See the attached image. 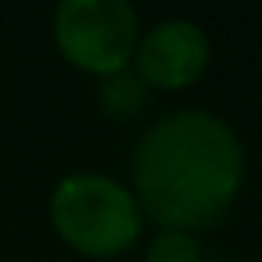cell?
Returning a JSON list of instances; mask_svg holds the SVG:
<instances>
[{
	"instance_id": "1",
	"label": "cell",
	"mask_w": 262,
	"mask_h": 262,
	"mask_svg": "<svg viewBox=\"0 0 262 262\" xmlns=\"http://www.w3.org/2000/svg\"><path fill=\"white\" fill-rule=\"evenodd\" d=\"M244 144L237 129L205 108L155 119L129 158L133 198L158 230H208L226 219L244 187Z\"/></svg>"
},
{
	"instance_id": "2",
	"label": "cell",
	"mask_w": 262,
	"mask_h": 262,
	"mask_svg": "<svg viewBox=\"0 0 262 262\" xmlns=\"http://www.w3.org/2000/svg\"><path fill=\"white\" fill-rule=\"evenodd\" d=\"M51 226L83 258L108 262L137 248L144 212L133 190L104 172H69L51 190Z\"/></svg>"
},
{
	"instance_id": "3",
	"label": "cell",
	"mask_w": 262,
	"mask_h": 262,
	"mask_svg": "<svg viewBox=\"0 0 262 262\" xmlns=\"http://www.w3.org/2000/svg\"><path fill=\"white\" fill-rule=\"evenodd\" d=\"M51 33L58 54L72 69L104 79L129 69L140 18L133 0H58Z\"/></svg>"
},
{
	"instance_id": "4",
	"label": "cell",
	"mask_w": 262,
	"mask_h": 262,
	"mask_svg": "<svg viewBox=\"0 0 262 262\" xmlns=\"http://www.w3.org/2000/svg\"><path fill=\"white\" fill-rule=\"evenodd\" d=\"M212 65V40L190 18H162L140 33L129 69L147 90H187Z\"/></svg>"
},
{
	"instance_id": "5",
	"label": "cell",
	"mask_w": 262,
	"mask_h": 262,
	"mask_svg": "<svg viewBox=\"0 0 262 262\" xmlns=\"http://www.w3.org/2000/svg\"><path fill=\"white\" fill-rule=\"evenodd\" d=\"M97 101H101V108H104L108 119H115V122H129V119L140 115V108H144V101H147V86L137 79L133 69H122V72L101 79V86H97Z\"/></svg>"
},
{
	"instance_id": "6",
	"label": "cell",
	"mask_w": 262,
	"mask_h": 262,
	"mask_svg": "<svg viewBox=\"0 0 262 262\" xmlns=\"http://www.w3.org/2000/svg\"><path fill=\"white\" fill-rule=\"evenodd\" d=\"M144 262H201L198 233H190V230H158L144 248Z\"/></svg>"
}]
</instances>
